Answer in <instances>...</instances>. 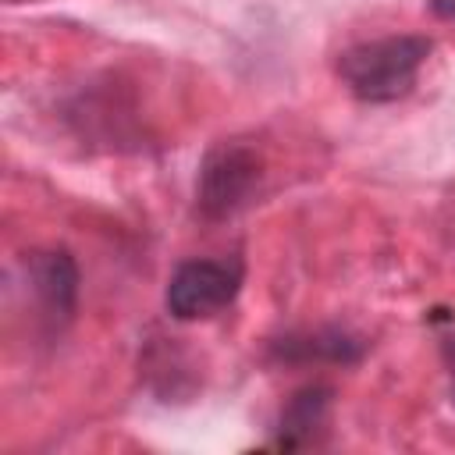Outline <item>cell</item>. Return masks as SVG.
Returning a JSON list of instances; mask_svg holds the SVG:
<instances>
[{
    "label": "cell",
    "instance_id": "cell-5",
    "mask_svg": "<svg viewBox=\"0 0 455 455\" xmlns=\"http://www.w3.org/2000/svg\"><path fill=\"white\" fill-rule=\"evenodd\" d=\"M327 405H331V387L316 384V387H302L284 416H281V437L277 444L281 448H299V444H309L316 427H323V416H327Z\"/></svg>",
    "mask_w": 455,
    "mask_h": 455
},
{
    "label": "cell",
    "instance_id": "cell-3",
    "mask_svg": "<svg viewBox=\"0 0 455 455\" xmlns=\"http://www.w3.org/2000/svg\"><path fill=\"white\" fill-rule=\"evenodd\" d=\"M238 288H242L238 259H188L171 274L164 302L174 320H203L231 306Z\"/></svg>",
    "mask_w": 455,
    "mask_h": 455
},
{
    "label": "cell",
    "instance_id": "cell-1",
    "mask_svg": "<svg viewBox=\"0 0 455 455\" xmlns=\"http://www.w3.org/2000/svg\"><path fill=\"white\" fill-rule=\"evenodd\" d=\"M434 43L427 36H384L348 46L338 57V78L363 103H395L412 92Z\"/></svg>",
    "mask_w": 455,
    "mask_h": 455
},
{
    "label": "cell",
    "instance_id": "cell-6",
    "mask_svg": "<svg viewBox=\"0 0 455 455\" xmlns=\"http://www.w3.org/2000/svg\"><path fill=\"white\" fill-rule=\"evenodd\" d=\"M281 359L291 363H309V359H327V363H355L363 355V345L341 331H316L302 338H284L277 345Z\"/></svg>",
    "mask_w": 455,
    "mask_h": 455
},
{
    "label": "cell",
    "instance_id": "cell-7",
    "mask_svg": "<svg viewBox=\"0 0 455 455\" xmlns=\"http://www.w3.org/2000/svg\"><path fill=\"white\" fill-rule=\"evenodd\" d=\"M430 11L444 21H455V0H430Z\"/></svg>",
    "mask_w": 455,
    "mask_h": 455
},
{
    "label": "cell",
    "instance_id": "cell-2",
    "mask_svg": "<svg viewBox=\"0 0 455 455\" xmlns=\"http://www.w3.org/2000/svg\"><path fill=\"white\" fill-rule=\"evenodd\" d=\"M259 156L245 142H217L199 167L196 206L206 220H224L238 213L259 188Z\"/></svg>",
    "mask_w": 455,
    "mask_h": 455
},
{
    "label": "cell",
    "instance_id": "cell-4",
    "mask_svg": "<svg viewBox=\"0 0 455 455\" xmlns=\"http://www.w3.org/2000/svg\"><path fill=\"white\" fill-rule=\"evenodd\" d=\"M28 288L39 302V316L50 331L64 327L78 302V267L64 249H46L28 256Z\"/></svg>",
    "mask_w": 455,
    "mask_h": 455
}]
</instances>
